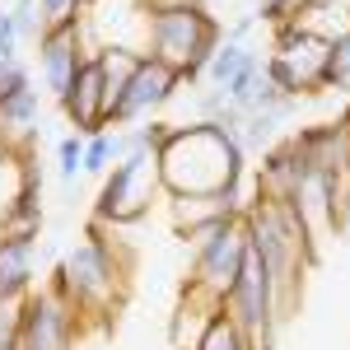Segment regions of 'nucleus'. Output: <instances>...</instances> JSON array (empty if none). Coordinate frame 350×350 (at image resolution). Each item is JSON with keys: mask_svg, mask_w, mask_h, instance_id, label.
<instances>
[{"mask_svg": "<svg viewBox=\"0 0 350 350\" xmlns=\"http://www.w3.org/2000/svg\"><path fill=\"white\" fill-rule=\"evenodd\" d=\"M89 0H38V14H42V28H61V24H75L84 19Z\"/></svg>", "mask_w": 350, "mask_h": 350, "instance_id": "393cba45", "label": "nucleus"}, {"mask_svg": "<svg viewBox=\"0 0 350 350\" xmlns=\"http://www.w3.org/2000/svg\"><path fill=\"white\" fill-rule=\"evenodd\" d=\"M19 308H24V299L0 304V350H19Z\"/></svg>", "mask_w": 350, "mask_h": 350, "instance_id": "cd10ccee", "label": "nucleus"}, {"mask_svg": "<svg viewBox=\"0 0 350 350\" xmlns=\"http://www.w3.org/2000/svg\"><path fill=\"white\" fill-rule=\"evenodd\" d=\"M159 154L131 145L126 159L108 168L103 191H98V206H94V224H135V219L150 211V196H159Z\"/></svg>", "mask_w": 350, "mask_h": 350, "instance_id": "20e7f679", "label": "nucleus"}, {"mask_svg": "<svg viewBox=\"0 0 350 350\" xmlns=\"http://www.w3.org/2000/svg\"><path fill=\"white\" fill-rule=\"evenodd\" d=\"M257 52H247V42H229V38H219L215 56H211V66H206V84H215V89H224V84L239 75L243 66L252 61Z\"/></svg>", "mask_w": 350, "mask_h": 350, "instance_id": "412c9836", "label": "nucleus"}, {"mask_svg": "<svg viewBox=\"0 0 350 350\" xmlns=\"http://www.w3.org/2000/svg\"><path fill=\"white\" fill-rule=\"evenodd\" d=\"M224 28L219 19H211L206 5H183V10H154L145 19V42H150V56L173 66L183 84L206 80V66L215 56Z\"/></svg>", "mask_w": 350, "mask_h": 350, "instance_id": "f03ea898", "label": "nucleus"}, {"mask_svg": "<svg viewBox=\"0 0 350 350\" xmlns=\"http://www.w3.org/2000/svg\"><path fill=\"white\" fill-rule=\"evenodd\" d=\"M61 112L70 117L75 135H98L103 131V66H98V52H89L75 70V80L61 98Z\"/></svg>", "mask_w": 350, "mask_h": 350, "instance_id": "ddd939ff", "label": "nucleus"}, {"mask_svg": "<svg viewBox=\"0 0 350 350\" xmlns=\"http://www.w3.org/2000/svg\"><path fill=\"white\" fill-rule=\"evenodd\" d=\"M341 122H346V140H350V112H346V117H341Z\"/></svg>", "mask_w": 350, "mask_h": 350, "instance_id": "473e14b6", "label": "nucleus"}, {"mask_svg": "<svg viewBox=\"0 0 350 350\" xmlns=\"http://www.w3.org/2000/svg\"><path fill=\"white\" fill-rule=\"evenodd\" d=\"M56 159H61V183L70 187L75 178L84 173V135H61L56 145Z\"/></svg>", "mask_w": 350, "mask_h": 350, "instance_id": "a878e982", "label": "nucleus"}, {"mask_svg": "<svg viewBox=\"0 0 350 350\" xmlns=\"http://www.w3.org/2000/svg\"><path fill=\"white\" fill-rule=\"evenodd\" d=\"M304 5H308V0H262V5H257V19H267V24H290Z\"/></svg>", "mask_w": 350, "mask_h": 350, "instance_id": "c756f323", "label": "nucleus"}, {"mask_svg": "<svg viewBox=\"0 0 350 350\" xmlns=\"http://www.w3.org/2000/svg\"><path fill=\"white\" fill-rule=\"evenodd\" d=\"M196 350H257V346L239 332V323L229 313H215V323L206 327V336L196 341Z\"/></svg>", "mask_w": 350, "mask_h": 350, "instance_id": "5701e85b", "label": "nucleus"}, {"mask_svg": "<svg viewBox=\"0 0 350 350\" xmlns=\"http://www.w3.org/2000/svg\"><path fill=\"white\" fill-rule=\"evenodd\" d=\"M122 275H126V267L117 262V247L108 243L103 224H94L89 239L61 257L56 285L66 290V299L80 313H112L122 299Z\"/></svg>", "mask_w": 350, "mask_h": 350, "instance_id": "7ed1b4c3", "label": "nucleus"}, {"mask_svg": "<svg viewBox=\"0 0 350 350\" xmlns=\"http://www.w3.org/2000/svg\"><path fill=\"white\" fill-rule=\"evenodd\" d=\"M19 56V28L10 19V10H0V61H14Z\"/></svg>", "mask_w": 350, "mask_h": 350, "instance_id": "7c9ffc66", "label": "nucleus"}, {"mask_svg": "<svg viewBox=\"0 0 350 350\" xmlns=\"http://www.w3.org/2000/svg\"><path fill=\"white\" fill-rule=\"evenodd\" d=\"M80 24L84 19L61 24V28H42V38H38V70H42V84L52 89L56 98H66V89L75 80L80 61L89 56L84 42H80Z\"/></svg>", "mask_w": 350, "mask_h": 350, "instance_id": "9b49d317", "label": "nucleus"}, {"mask_svg": "<svg viewBox=\"0 0 350 350\" xmlns=\"http://www.w3.org/2000/svg\"><path fill=\"white\" fill-rule=\"evenodd\" d=\"M178 89H183V75H178L173 66H163V61H154V56L145 52V56H140V66H135V75L126 80V89H122L117 108L108 112V126L126 131V126L150 122V117H154Z\"/></svg>", "mask_w": 350, "mask_h": 350, "instance_id": "1a4fd4ad", "label": "nucleus"}, {"mask_svg": "<svg viewBox=\"0 0 350 350\" xmlns=\"http://www.w3.org/2000/svg\"><path fill=\"white\" fill-rule=\"evenodd\" d=\"M33 247L38 239H0V304L33 290Z\"/></svg>", "mask_w": 350, "mask_h": 350, "instance_id": "2eb2a0df", "label": "nucleus"}, {"mask_svg": "<svg viewBox=\"0 0 350 350\" xmlns=\"http://www.w3.org/2000/svg\"><path fill=\"white\" fill-rule=\"evenodd\" d=\"M140 56L145 52H135V47H98V66H103V126H108V112L117 108L126 80L135 75Z\"/></svg>", "mask_w": 350, "mask_h": 350, "instance_id": "f3484780", "label": "nucleus"}, {"mask_svg": "<svg viewBox=\"0 0 350 350\" xmlns=\"http://www.w3.org/2000/svg\"><path fill=\"white\" fill-rule=\"evenodd\" d=\"M304 178H308V159L295 150V140H285V145L267 150V159L257 168V196L275 201V206H290Z\"/></svg>", "mask_w": 350, "mask_h": 350, "instance_id": "4468645a", "label": "nucleus"}, {"mask_svg": "<svg viewBox=\"0 0 350 350\" xmlns=\"http://www.w3.org/2000/svg\"><path fill=\"white\" fill-rule=\"evenodd\" d=\"M252 24H257V14H243V19H234V28H229L224 38H229V42H243V38L252 33Z\"/></svg>", "mask_w": 350, "mask_h": 350, "instance_id": "2f4dec72", "label": "nucleus"}, {"mask_svg": "<svg viewBox=\"0 0 350 350\" xmlns=\"http://www.w3.org/2000/svg\"><path fill=\"white\" fill-rule=\"evenodd\" d=\"M38 112H42V98H38L33 84L19 89V94H10V98L0 103V135H24V140H33Z\"/></svg>", "mask_w": 350, "mask_h": 350, "instance_id": "6ab92c4d", "label": "nucleus"}, {"mask_svg": "<svg viewBox=\"0 0 350 350\" xmlns=\"http://www.w3.org/2000/svg\"><path fill=\"white\" fill-rule=\"evenodd\" d=\"M247 178V154L234 135L211 122L173 126L168 145L159 150V187L163 196H206L229 183Z\"/></svg>", "mask_w": 350, "mask_h": 350, "instance_id": "f257e3e1", "label": "nucleus"}, {"mask_svg": "<svg viewBox=\"0 0 350 350\" xmlns=\"http://www.w3.org/2000/svg\"><path fill=\"white\" fill-rule=\"evenodd\" d=\"M323 70H327V42L304 33L299 24H275V52L262 61L267 84H275L285 98H304L323 89Z\"/></svg>", "mask_w": 350, "mask_h": 350, "instance_id": "423d86ee", "label": "nucleus"}, {"mask_svg": "<svg viewBox=\"0 0 350 350\" xmlns=\"http://www.w3.org/2000/svg\"><path fill=\"white\" fill-rule=\"evenodd\" d=\"M187 247H191L187 285H196V290H206V295H215L224 304L229 285L239 280L243 252H247V219H219L211 229L191 234Z\"/></svg>", "mask_w": 350, "mask_h": 350, "instance_id": "0eeeda50", "label": "nucleus"}, {"mask_svg": "<svg viewBox=\"0 0 350 350\" xmlns=\"http://www.w3.org/2000/svg\"><path fill=\"white\" fill-rule=\"evenodd\" d=\"M252 201L257 196H247L243 183H229V187L206 191V196H168V219H173V229L183 239H191V234L211 229L219 219H243L252 211Z\"/></svg>", "mask_w": 350, "mask_h": 350, "instance_id": "9d476101", "label": "nucleus"}, {"mask_svg": "<svg viewBox=\"0 0 350 350\" xmlns=\"http://www.w3.org/2000/svg\"><path fill=\"white\" fill-rule=\"evenodd\" d=\"M33 84V75H28V66L14 56V61H0V103L10 98V94H19V89H28Z\"/></svg>", "mask_w": 350, "mask_h": 350, "instance_id": "c85d7f7f", "label": "nucleus"}, {"mask_svg": "<svg viewBox=\"0 0 350 350\" xmlns=\"http://www.w3.org/2000/svg\"><path fill=\"white\" fill-rule=\"evenodd\" d=\"M224 313L239 323V332L257 350H275V327H280L285 313H280V304H275V285H271V275L262 271L252 243H247V252H243L239 280H234L229 295H224Z\"/></svg>", "mask_w": 350, "mask_h": 350, "instance_id": "39448f33", "label": "nucleus"}, {"mask_svg": "<svg viewBox=\"0 0 350 350\" xmlns=\"http://www.w3.org/2000/svg\"><path fill=\"white\" fill-rule=\"evenodd\" d=\"M80 332V308L66 299L61 285L28 290L19 308V350H70Z\"/></svg>", "mask_w": 350, "mask_h": 350, "instance_id": "6e6552de", "label": "nucleus"}, {"mask_svg": "<svg viewBox=\"0 0 350 350\" xmlns=\"http://www.w3.org/2000/svg\"><path fill=\"white\" fill-rule=\"evenodd\" d=\"M280 122H285L280 112H262V108L243 112V122H239V145H243V154H247V150H267L271 140H275V126H280Z\"/></svg>", "mask_w": 350, "mask_h": 350, "instance_id": "4be33fe9", "label": "nucleus"}, {"mask_svg": "<svg viewBox=\"0 0 350 350\" xmlns=\"http://www.w3.org/2000/svg\"><path fill=\"white\" fill-rule=\"evenodd\" d=\"M295 140V150L308 159L313 173L336 178L341 187H350V140H346V122H323V126H304Z\"/></svg>", "mask_w": 350, "mask_h": 350, "instance_id": "f8f14e48", "label": "nucleus"}, {"mask_svg": "<svg viewBox=\"0 0 350 350\" xmlns=\"http://www.w3.org/2000/svg\"><path fill=\"white\" fill-rule=\"evenodd\" d=\"M323 89H341V94H350V28L336 38V42H327Z\"/></svg>", "mask_w": 350, "mask_h": 350, "instance_id": "b1692460", "label": "nucleus"}, {"mask_svg": "<svg viewBox=\"0 0 350 350\" xmlns=\"http://www.w3.org/2000/svg\"><path fill=\"white\" fill-rule=\"evenodd\" d=\"M131 150V131H117V126H103L98 135H84V173L94 178H108V168L126 159Z\"/></svg>", "mask_w": 350, "mask_h": 350, "instance_id": "a211bd4d", "label": "nucleus"}, {"mask_svg": "<svg viewBox=\"0 0 350 350\" xmlns=\"http://www.w3.org/2000/svg\"><path fill=\"white\" fill-rule=\"evenodd\" d=\"M38 191H42V183H19V191L0 211V239H38V229H42Z\"/></svg>", "mask_w": 350, "mask_h": 350, "instance_id": "dca6fc26", "label": "nucleus"}, {"mask_svg": "<svg viewBox=\"0 0 350 350\" xmlns=\"http://www.w3.org/2000/svg\"><path fill=\"white\" fill-rule=\"evenodd\" d=\"M290 24H299L304 33H313V38H323V42H336V38L350 28V14L341 10V5H318V0H308Z\"/></svg>", "mask_w": 350, "mask_h": 350, "instance_id": "aec40b11", "label": "nucleus"}, {"mask_svg": "<svg viewBox=\"0 0 350 350\" xmlns=\"http://www.w3.org/2000/svg\"><path fill=\"white\" fill-rule=\"evenodd\" d=\"M10 19H14V28H19V38H42V14H38V0H14L10 5Z\"/></svg>", "mask_w": 350, "mask_h": 350, "instance_id": "bb28decb", "label": "nucleus"}]
</instances>
